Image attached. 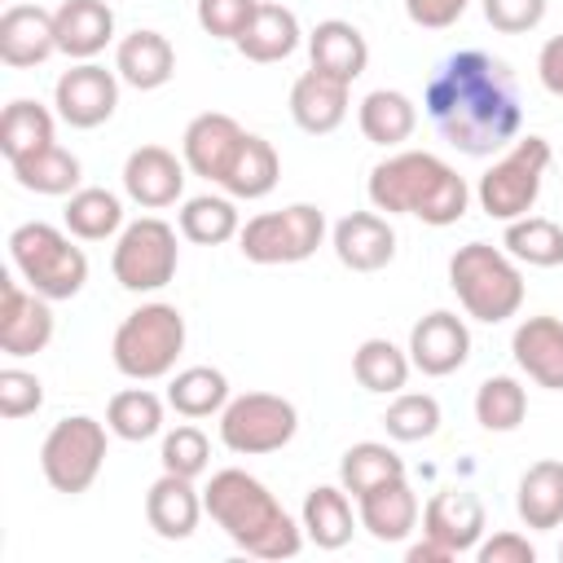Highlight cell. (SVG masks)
Wrapping results in <instances>:
<instances>
[{"mask_svg": "<svg viewBox=\"0 0 563 563\" xmlns=\"http://www.w3.org/2000/svg\"><path fill=\"white\" fill-rule=\"evenodd\" d=\"M422 110L435 123V132L457 154H471V158L515 145V136L523 128L515 75L501 57H493L484 48L449 53L427 79Z\"/></svg>", "mask_w": 563, "mask_h": 563, "instance_id": "6da1fadb", "label": "cell"}, {"mask_svg": "<svg viewBox=\"0 0 563 563\" xmlns=\"http://www.w3.org/2000/svg\"><path fill=\"white\" fill-rule=\"evenodd\" d=\"M369 207L383 216H413L431 229H449L471 207V185L431 150H400L369 167Z\"/></svg>", "mask_w": 563, "mask_h": 563, "instance_id": "7a4b0ae2", "label": "cell"}, {"mask_svg": "<svg viewBox=\"0 0 563 563\" xmlns=\"http://www.w3.org/2000/svg\"><path fill=\"white\" fill-rule=\"evenodd\" d=\"M202 506L211 523L251 559H295L303 550V523L286 515V506L268 493L264 479L246 475L242 466H224L202 488Z\"/></svg>", "mask_w": 563, "mask_h": 563, "instance_id": "3957f363", "label": "cell"}, {"mask_svg": "<svg viewBox=\"0 0 563 563\" xmlns=\"http://www.w3.org/2000/svg\"><path fill=\"white\" fill-rule=\"evenodd\" d=\"M449 286L471 321L501 325L523 308V273L519 260L506 255V246L493 242H466L449 255Z\"/></svg>", "mask_w": 563, "mask_h": 563, "instance_id": "277c9868", "label": "cell"}, {"mask_svg": "<svg viewBox=\"0 0 563 563\" xmlns=\"http://www.w3.org/2000/svg\"><path fill=\"white\" fill-rule=\"evenodd\" d=\"M180 352H185V317L176 303H163V299L132 308L110 339V361L132 383L167 378Z\"/></svg>", "mask_w": 563, "mask_h": 563, "instance_id": "5b68a950", "label": "cell"}, {"mask_svg": "<svg viewBox=\"0 0 563 563\" xmlns=\"http://www.w3.org/2000/svg\"><path fill=\"white\" fill-rule=\"evenodd\" d=\"M9 260H13L18 277L53 303L75 299L88 282V255H84V246H75V233L44 224V220H26L9 233Z\"/></svg>", "mask_w": 563, "mask_h": 563, "instance_id": "8992f818", "label": "cell"}, {"mask_svg": "<svg viewBox=\"0 0 563 563\" xmlns=\"http://www.w3.org/2000/svg\"><path fill=\"white\" fill-rule=\"evenodd\" d=\"M545 167H550V141L528 132V136H515V145H506V154L479 176L475 185V198H479V211L488 220H519L537 207L541 198V180H545Z\"/></svg>", "mask_w": 563, "mask_h": 563, "instance_id": "52a82bcc", "label": "cell"}, {"mask_svg": "<svg viewBox=\"0 0 563 563\" xmlns=\"http://www.w3.org/2000/svg\"><path fill=\"white\" fill-rule=\"evenodd\" d=\"M106 435H110V427L88 413L57 418L40 444V471H44L48 488L66 493V497L88 493L106 466V444H110Z\"/></svg>", "mask_w": 563, "mask_h": 563, "instance_id": "ba28073f", "label": "cell"}, {"mask_svg": "<svg viewBox=\"0 0 563 563\" xmlns=\"http://www.w3.org/2000/svg\"><path fill=\"white\" fill-rule=\"evenodd\" d=\"M325 242V211L312 202H290L282 211H260L242 224L238 251L251 264H303Z\"/></svg>", "mask_w": 563, "mask_h": 563, "instance_id": "9c48e42d", "label": "cell"}, {"mask_svg": "<svg viewBox=\"0 0 563 563\" xmlns=\"http://www.w3.org/2000/svg\"><path fill=\"white\" fill-rule=\"evenodd\" d=\"M176 264H180L176 229L158 216H141V220L123 224V233L114 238V251H110V273L132 295L163 290L176 277Z\"/></svg>", "mask_w": 563, "mask_h": 563, "instance_id": "30bf717a", "label": "cell"}, {"mask_svg": "<svg viewBox=\"0 0 563 563\" xmlns=\"http://www.w3.org/2000/svg\"><path fill=\"white\" fill-rule=\"evenodd\" d=\"M295 431H299V409L273 391H242L229 396V405L220 409V444L238 457L277 453L295 440Z\"/></svg>", "mask_w": 563, "mask_h": 563, "instance_id": "8fae6325", "label": "cell"}, {"mask_svg": "<svg viewBox=\"0 0 563 563\" xmlns=\"http://www.w3.org/2000/svg\"><path fill=\"white\" fill-rule=\"evenodd\" d=\"M119 84H123L119 70H106L101 62H75L53 84L57 119L70 123V128H79V132L101 128L119 110Z\"/></svg>", "mask_w": 563, "mask_h": 563, "instance_id": "7c38bea8", "label": "cell"}, {"mask_svg": "<svg viewBox=\"0 0 563 563\" xmlns=\"http://www.w3.org/2000/svg\"><path fill=\"white\" fill-rule=\"evenodd\" d=\"M409 361L427 378L457 374L471 361V330H466V321L457 312H449V308H435V312L418 317L413 330H409Z\"/></svg>", "mask_w": 563, "mask_h": 563, "instance_id": "4fadbf2b", "label": "cell"}, {"mask_svg": "<svg viewBox=\"0 0 563 563\" xmlns=\"http://www.w3.org/2000/svg\"><path fill=\"white\" fill-rule=\"evenodd\" d=\"M185 158H176L167 145H136L123 163V194L145 211L176 207L185 198Z\"/></svg>", "mask_w": 563, "mask_h": 563, "instance_id": "5bb4252c", "label": "cell"}, {"mask_svg": "<svg viewBox=\"0 0 563 563\" xmlns=\"http://www.w3.org/2000/svg\"><path fill=\"white\" fill-rule=\"evenodd\" d=\"M242 136H246V128L233 114H224V110L194 114L185 136H180V158H185V167L194 176L220 185L229 163H233V154H238V145H242Z\"/></svg>", "mask_w": 563, "mask_h": 563, "instance_id": "9a60e30c", "label": "cell"}, {"mask_svg": "<svg viewBox=\"0 0 563 563\" xmlns=\"http://www.w3.org/2000/svg\"><path fill=\"white\" fill-rule=\"evenodd\" d=\"M53 299L35 295L26 282H4V308H0V352L9 361L35 356L53 339Z\"/></svg>", "mask_w": 563, "mask_h": 563, "instance_id": "2e32d148", "label": "cell"}, {"mask_svg": "<svg viewBox=\"0 0 563 563\" xmlns=\"http://www.w3.org/2000/svg\"><path fill=\"white\" fill-rule=\"evenodd\" d=\"M330 246L343 268L352 273H378L396 260V229L383 211H347L330 229Z\"/></svg>", "mask_w": 563, "mask_h": 563, "instance_id": "e0dca14e", "label": "cell"}, {"mask_svg": "<svg viewBox=\"0 0 563 563\" xmlns=\"http://www.w3.org/2000/svg\"><path fill=\"white\" fill-rule=\"evenodd\" d=\"M57 53V22L40 4H9L0 13V62L9 70H35Z\"/></svg>", "mask_w": 563, "mask_h": 563, "instance_id": "ac0fdd59", "label": "cell"}, {"mask_svg": "<svg viewBox=\"0 0 563 563\" xmlns=\"http://www.w3.org/2000/svg\"><path fill=\"white\" fill-rule=\"evenodd\" d=\"M484 501L466 488H440L422 506V532L453 554H475V545L484 541Z\"/></svg>", "mask_w": 563, "mask_h": 563, "instance_id": "d6986e66", "label": "cell"}, {"mask_svg": "<svg viewBox=\"0 0 563 563\" xmlns=\"http://www.w3.org/2000/svg\"><path fill=\"white\" fill-rule=\"evenodd\" d=\"M515 365L545 391H563V321L550 312L523 317L510 334Z\"/></svg>", "mask_w": 563, "mask_h": 563, "instance_id": "ffe728a7", "label": "cell"}, {"mask_svg": "<svg viewBox=\"0 0 563 563\" xmlns=\"http://www.w3.org/2000/svg\"><path fill=\"white\" fill-rule=\"evenodd\" d=\"M202 515H207L202 493H198L194 479H185V475L163 471V475L150 484V493H145V523H150L163 541H185V537H194V528H198Z\"/></svg>", "mask_w": 563, "mask_h": 563, "instance_id": "44dd1931", "label": "cell"}, {"mask_svg": "<svg viewBox=\"0 0 563 563\" xmlns=\"http://www.w3.org/2000/svg\"><path fill=\"white\" fill-rule=\"evenodd\" d=\"M356 515H361V528L374 541L396 545L418 528V493L405 475H396V479L369 488L365 497H356Z\"/></svg>", "mask_w": 563, "mask_h": 563, "instance_id": "7402d4cb", "label": "cell"}, {"mask_svg": "<svg viewBox=\"0 0 563 563\" xmlns=\"http://www.w3.org/2000/svg\"><path fill=\"white\" fill-rule=\"evenodd\" d=\"M347 88L343 79H330L321 70H303L290 84V119L308 136H330L347 119Z\"/></svg>", "mask_w": 563, "mask_h": 563, "instance_id": "603a6c76", "label": "cell"}, {"mask_svg": "<svg viewBox=\"0 0 563 563\" xmlns=\"http://www.w3.org/2000/svg\"><path fill=\"white\" fill-rule=\"evenodd\" d=\"M57 22V53L70 62H92L114 40V9L106 0H62L53 9Z\"/></svg>", "mask_w": 563, "mask_h": 563, "instance_id": "cb8c5ba5", "label": "cell"}, {"mask_svg": "<svg viewBox=\"0 0 563 563\" xmlns=\"http://www.w3.org/2000/svg\"><path fill=\"white\" fill-rule=\"evenodd\" d=\"M114 70L128 88L136 92H154L176 75V48L163 31H132L114 44Z\"/></svg>", "mask_w": 563, "mask_h": 563, "instance_id": "d4e9b609", "label": "cell"}, {"mask_svg": "<svg viewBox=\"0 0 563 563\" xmlns=\"http://www.w3.org/2000/svg\"><path fill=\"white\" fill-rule=\"evenodd\" d=\"M308 57H312V70L352 84V79H361L365 66H369V44H365V35H361L352 22L325 18V22H317V26L308 31Z\"/></svg>", "mask_w": 563, "mask_h": 563, "instance_id": "484cf974", "label": "cell"}, {"mask_svg": "<svg viewBox=\"0 0 563 563\" xmlns=\"http://www.w3.org/2000/svg\"><path fill=\"white\" fill-rule=\"evenodd\" d=\"M352 501L343 484H317L308 488L303 497V510H299V523H303V537L317 545V550H343L361 523V515H352Z\"/></svg>", "mask_w": 563, "mask_h": 563, "instance_id": "4316f807", "label": "cell"}, {"mask_svg": "<svg viewBox=\"0 0 563 563\" xmlns=\"http://www.w3.org/2000/svg\"><path fill=\"white\" fill-rule=\"evenodd\" d=\"M515 515L532 532H550L563 523V462L559 457H541L519 475Z\"/></svg>", "mask_w": 563, "mask_h": 563, "instance_id": "83f0119b", "label": "cell"}, {"mask_svg": "<svg viewBox=\"0 0 563 563\" xmlns=\"http://www.w3.org/2000/svg\"><path fill=\"white\" fill-rule=\"evenodd\" d=\"M303 31H299V18L286 9V4H273V0H260L255 18L246 22V31L238 35V53L255 66H268V62H286L295 48H299Z\"/></svg>", "mask_w": 563, "mask_h": 563, "instance_id": "f1b7e54d", "label": "cell"}, {"mask_svg": "<svg viewBox=\"0 0 563 563\" xmlns=\"http://www.w3.org/2000/svg\"><path fill=\"white\" fill-rule=\"evenodd\" d=\"M356 128L369 145H383V150H396L413 136L418 128V106L396 92V88H374L365 92V101L356 106Z\"/></svg>", "mask_w": 563, "mask_h": 563, "instance_id": "f546056e", "label": "cell"}, {"mask_svg": "<svg viewBox=\"0 0 563 563\" xmlns=\"http://www.w3.org/2000/svg\"><path fill=\"white\" fill-rule=\"evenodd\" d=\"M277 180H282V158H277V150H273L264 136L246 132L242 145H238V154H233V163H229V172H224V180H220V189H224L229 198L255 202V198H268V194L277 189Z\"/></svg>", "mask_w": 563, "mask_h": 563, "instance_id": "4dcf8cb0", "label": "cell"}, {"mask_svg": "<svg viewBox=\"0 0 563 563\" xmlns=\"http://www.w3.org/2000/svg\"><path fill=\"white\" fill-rule=\"evenodd\" d=\"M62 224L79 242H106V238L123 233V198L101 185H79L62 207Z\"/></svg>", "mask_w": 563, "mask_h": 563, "instance_id": "1f68e13d", "label": "cell"}, {"mask_svg": "<svg viewBox=\"0 0 563 563\" xmlns=\"http://www.w3.org/2000/svg\"><path fill=\"white\" fill-rule=\"evenodd\" d=\"M9 167H13V180L22 189L44 194V198H70L79 189V180H84L79 158L70 150H62L57 141L35 150V154H26V158H18V163H9Z\"/></svg>", "mask_w": 563, "mask_h": 563, "instance_id": "d6a6232c", "label": "cell"}, {"mask_svg": "<svg viewBox=\"0 0 563 563\" xmlns=\"http://www.w3.org/2000/svg\"><path fill=\"white\" fill-rule=\"evenodd\" d=\"M238 233H242L238 198H229V194L185 198V207H180V238L185 242H194V246H224Z\"/></svg>", "mask_w": 563, "mask_h": 563, "instance_id": "836d02e7", "label": "cell"}, {"mask_svg": "<svg viewBox=\"0 0 563 563\" xmlns=\"http://www.w3.org/2000/svg\"><path fill=\"white\" fill-rule=\"evenodd\" d=\"M413 374V361H409V347H396L391 339H365L356 352H352V378L374 391V396H396L405 391Z\"/></svg>", "mask_w": 563, "mask_h": 563, "instance_id": "e575fe53", "label": "cell"}, {"mask_svg": "<svg viewBox=\"0 0 563 563\" xmlns=\"http://www.w3.org/2000/svg\"><path fill=\"white\" fill-rule=\"evenodd\" d=\"M229 378L216 369V365H189V369H176L172 383H167V405L180 413V418H220V409L229 405Z\"/></svg>", "mask_w": 563, "mask_h": 563, "instance_id": "d590c367", "label": "cell"}, {"mask_svg": "<svg viewBox=\"0 0 563 563\" xmlns=\"http://www.w3.org/2000/svg\"><path fill=\"white\" fill-rule=\"evenodd\" d=\"M53 128H57V123H53V110H48V106H40V101H31V97H18V101H9L4 114H0V154H4L9 163L26 158V154L53 145Z\"/></svg>", "mask_w": 563, "mask_h": 563, "instance_id": "8d00e7d4", "label": "cell"}, {"mask_svg": "<svg viewBox=\"0 0 563 563\" xmlns=\"http://www.w3.org/2000/svg\"><path fill=\"white\" fill-rule=\"evenodd\" d=\"M396 475H405V457L383 440H361L339 457V484L352 497H365L369 488H378Z\"/></svg>", "mask_w": 563, "mask_h": 563, "instance_id": "74e56055", "label": "cell"}, {"mask_svg": "<svg viewBox=\"0 0 563 563\" xmlns=\"http://www.w3.org/2000/svg\"><path fill=\"white\" fill-rule=\"evenodd\" d=\"M501 246L510 260L528 264V268H559L563 264V229L545 216H519L506 224Z\"/></svg>", "mask_w": 563, "mask_h": 563, "instance_id": "f35d334b", "label": "cell"}, {"mask_svg": "<svg viewBox=\"0 0 563 563\" xmlns=\"http://www.w3.org/2000/svg\"><path fill=\"white\" fill-rule=\"evenodd\" d=\"M528 418V391L519 378L510 374H488L479 387H475V422L493 435H506V431H519V422Z\"/></svg>", "mask_w": 563, "mask_h": 563, "instance_id": "ab89813d", "label": "cell"}, {"mask_svg": "<svg viewBox=\"0 0 563 563\" xmlns=\"http://www.w3.org/2000/svg\"><path fill=\"white\" fill-rule=\"evenodd\" d=\"M106 427H110V435H119L128 444L154 440L163 431V400L150 387H123L106 405Z\"/></svg>", "mask_w": 563, "mask_h": 563, "instance_id": "60d3db41", "label": "cell"}, {"mask_svg": "<svg viewBox=\"0 0 563 563\" xmlns=\"http://www.w3.org/2000/svg\"><path fill=\"white\" fill-rule=\"evenodd\" d=\"M440 400L427 396V391H396L387 413H383V431L396 440V444H418V440H431L440 431Z\"/></svg>", "mask_w": 563, "mask_h": 563, "instance_id": "b9f144b4", "label": "cell"}, {"mask_svg": "<svg viewBox=\"0 0 563 563\" xmlns=\"http://www.w3.org/2000/svg\"><path fill=\"white\" fill-rule=\"evenodd\" d=\"M158 462H163V471H172V475L198 479V475L211 466V444H207V431H202V427H194V422H180V427L163 431Z\"/></svg>", "mask_w": 563, "mask_h": 563, "instance_id": "7bdbcfd3", "label": "cell"}, {"mask_svg": "<svg viewBox=\"0 0 563 563\" xmlns=\"http://www.w3.org/2000/svg\"><path fill=\"white\" fill-rule=\"evenodd\" d=\"M40 405H44V383L22 365H4L0 369V418L18 422V418L35 413Z\"/></svg>", "mask_w": 563, "mask_h": 563, "instance_id": "ee69618b", "label": "cell"}, {"mask_svg": "<svg viewBox=\"0 0 563 563\" xmlns=\"http://www.w3.org/2000/svg\"><path fill=\"white\" fill-rule=\"evenodd\" d=\"M260 0H198V26L211 35V40H233L246 31V22L255 18Z\"/></svg>", "mask_w": 563, "mask_h": 563, "instance_id": "f6af8a7d", "label": "cell"}, {"mask_svg": "<svg viewBox=\"0 0 563 563\" xmlns=\"http://www.w3.org/2000/svg\"><path fill=\"white\" fill-rule=\"evenodd\" d=\"M479 9H484V22L493 31H501V35H528V31L541 26L550 0H479Z\"/></svg>", "mask_w": 563, "mask_h": 563, "instance_id": "bcb514c9", "label": "cell"}, {"mask_svg": "<svg viewBox=\"0 0 563 563\" xmlns=\"http://www.w3.org/2000/svg\"><path fill=\"white\" fill-rule=\"evenodd\" d=\"M475 559L479 563H537V545L523 532L506 528V532H493L488 541H479L475 545Z\"/></svg>", "mask_w": 563, "mask_h": 563, "instance_id": "7dc6e473", "label": "cell"}, {"mask_svg": "<svg viewBox=\"0 0 563 563\" xmlns=\"http://www.w3.org/2000/svg\"><path fill=\"white\" fill-rule=\"evenodd\" d=\"M466 9H471V0H405L409 22L422 26V31H444V26H453Z\"/></svg>", "mask_w": 563, "mask_h": 563, "instance_id": "c3c4849f", "label": "cell"}, {"mask_svg": "<svg viewBox=\"0 0 563 563\" xmlns=\"http://www.w3.org/2000/svg\"><path fill=\"white\" fill-rule=\"evenodd\" d=\"M537 79L550 97H563V35H550L537 53Z\"/></svg>", "mask_w": 563, "mask_h": 563, "instance_id": "681fc988", "label": "cell"}, {"mask_svg": "<svg viewBox=\"0 0 563 563\" xmlns=\"http://www.w3.org/2000/svg\"><path fill=\"white\" fill-rule=\"evenodd\" d=\"M449 559H457L449 545H440V541H431L427 532H422V541L418 545H409V563H449Z\"/></svg>", "mask_w": 563, "mask_h": 563, "instance_id": "f907efd6", "label": "cell"}, {"mask_svg": "<svg viewBox=\"0 0 563 563\" xmlns=\"http://www.w3.org/2000/svg\"><path fill=\"white\" fill-rule=\"evenodd\" d=\"M559 559H563V545H559Z\"/></svg>", "mask_w": 563, "mask_h": 563, "instance_id": "816d5d0a", "label": "cell"}]
</instances>
